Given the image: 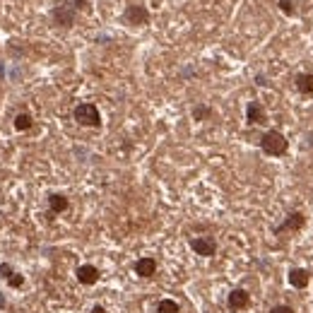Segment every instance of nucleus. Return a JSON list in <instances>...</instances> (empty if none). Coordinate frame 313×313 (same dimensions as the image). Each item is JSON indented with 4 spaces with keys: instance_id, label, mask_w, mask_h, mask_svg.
<instances>
[{
    "instance_id": "f257e3e1",
    "label": "nucleus",
    "mask_w": 313,
    "mask_h": 313,
    "mask_svg": "<svg viewBox=\"0 0 313 313\" xmlns=\"http://www.w3.org/2000/svg\"><path fill=\"white\" fill-rule=\"evenodd\" d=\"M260 147H263L265 154H270V157H282V154L287 152V147H289V142H287V138L282 135L280 130H268V133L260 138Z\"/></svg>"
},
{
    "instance_id": "f03ea898",
    "label": "nucleus",
    "mask_w": 313,
    "mask_h": 313,
    "mask_svg": "<svg viewBox=\"0 0 313 313\" xmlns=\"http://www.w3.org/2000/svg\"><path fill=\"white\" fill-rule=\"evenodd\" d=\"M75 120L80 126H87V128H99L101 126V113H99V108L94 104L85 101V104H80L75 108Z\"/></svg>"
},
{
    "instance_id": "7ed1b4c3",
    "label": "nucleus",
    "mask_w": 313,
    "mask_h": 313,
    "mask_svg": "<svg viewBox=\"0 0 313 313\" xmlns=\"http://www.w3.org/2000/svg\"><path fill=\"white\" fill-rule=\"evenodd\" d=\"M123 20L128 24H135V27H142L150 22V10L145 5H128L126 12H123Z\"/></svg>"
},
{
    "instance_id": "20e7f679",
    "label": "nucleus",
    "mask_w": 313,
    "mask_h": 313,
    "mask_svg": "<svg viewBox=\"0 0 313 313\" xmlns=\"http://www.w3.org/2000/svg\"><path fill=\"white\" fill-rule=\"evenodd\" d=\"M75 5H70V3H63V5H58L53 10V22L58 27H73L75 24Z\"/></svg>"
},
{
    "instance_id": "39448f33",
    "label": "nucleus",
    "mask_w": 313,
    "mask_h": 313,
    "mask_svg": "<svg viewBox=\"0 0 313 313\" xmlns=\"http://www.w3.org/2000/svg\"><path fill=\"white\" fill-rule=\"evenodd\" d=\"M191 248L198 253V256H205V258H210V256H215L217 253V241L212 236H198L191 241Z\"/></svg>"
},
{
    "instance_id": "423d86ee",
    "label": "nucleus",
    "mask_w": 313,
    "mask_h": 313,
    "mask_svg": "<svg viewBox=\"0 0 313 313\" xmlns=\"http://www.w3.org/2000/svg\"><path fill=\"white\" fill-rule=\"evenodd\" d=\"M246 120H248L251 126H260V123L268 120V113H265V108L260 106L258 101H248V106H246Z\"/></svg>"
},
{
    "instance_id": "0eeeda50",
    "label": "nucleus",
    "mask_w": 313,
    "mask_h": 313,
    "mask_svg": "<svg viewBox=\"0 0 313 313\" xmlns=\"http://www.w3.org/2000/svg\"><path fill=\"white\" fill-rule=\"evenodd\" d=\"M303 224H306V217H303V212H294V215L287 217V219H284V224H280L275 231H277V234H284V231H299Z\"/></svg>"
},
{
    "instance_id": "6e6552de",
    "label": "nucleus",
    "mask_w": 313,
    "mask_h": 313,
    "mask_svg": "<svg viewBox=\"0 0 313 313\" xmlns=\"http://www.w3.org/2000/svg\"><path fill=\"white\" fill-rule=\"evenodd\" d=\"M248 303H251V296L246 289H234V292L229 294V308L231 311H243Z\"/></svg>"
},
{
    "instance_id": "1a4fd4ad",
    "label": "nucleus",
    "mask_w": 313,
    "mask_h": 313,
    "mask_svg": "<svg viewBox=\"0 0 313 313\" xmlns=\"http://www.w3.org/2000/svg\"><path fill=\"white\" fill-rule=\"evenodd\" d=\"M77 280L82 282V284H97L99 270L94 265H80V268H77Z\"/></svg>"
},
{
    "instance_id": "9d476101",
    "label": "nucleus",
    "mask_w": 313,
    "mask_h": 313,
    "mask_svg": "<svg viewBox=\"0 0 313 313\" xmlns=\"http://www.w3.org/2000/svg\"><path fill=\"white\" fill-rule=\"evenodd\" d=\"M135 272L140 275V277H152L154 272H157V260L154 258H140L135 263Z\"/></svg>"
},
{
    "instance_id": "9b49d317",
    "label": "nucleus",
    "mask_w": 313,
    "mask_h": 313,
    "mask_svg": "<svg viewBox=\"0 0 313 313\" xmlns=\"http://www.w3.org/2000/svg\"><path fill=\"white\" fill-rule=\"evenodd\" d=\"M308 280H311V275H308V270H303V268H294L289 272V284L296 287V289H303L308 284Z\"/></svg>"
},
{
    "instance_id": "f8f14e48",
    "label": "nucleus",
    "mask_w": 313,
    "mask_h": 313,
    "mask_svg": "<svg viewBox=\"0 0 313 313\" xmlns=\"http://www.w3.org/2000/svg\"><path fill=\"white\" fill-rule=\"evenodd\" d=\"M68 205H70V203H68V198H65V195H60V193H53L51 198H48V207H51V212H53V215H60V212H65V210H68Z\"/></svg>"
},
{
    "instance_id": "ddd939ff",
    "label": "nucleus",
    "mask_w": 313,
    "mask_h": 313,
    "mask_svg": "<svg viewBox=\"0 0 313 313\" xmlns=\"http://www.w3.org/2000/svg\"><path fill=\"white\" fill-rule=\"evenodd\" d=\"M296 89L301 94H311L313 92V75L311 73H299L296 75Z\"/></svg>"
},
{
    "instance_id": "4468645a",
    "label": "nucleus",
    "mask_w": 313,
    "mask_h": 313,
    "mask_svg": "<svg viewBox=\"0 0 313 313\" xmlns=\"http://www.w3.org/2000/svg\"><path fill=\"white\" fill-rule=\"evenodd\" d=\"M157 311L159 313H181V306L173 301V299H162L159 306H157Z\"/></svg>"
},
{
    "instance_id": "2eb2a0df",
    "label": "nucleus",
    "mask_w": 313,
    "mask_h": 313,
    "mask_svg": "<svg viewBox=\"0 0 313 313\" xmlns=\"http://www.w3.org/2000/svg\"><path fill=\"white\" fill-rule=\"evenodd\" d=\"M32 116H29V113H20V116H17V118H15V128L20 130V133H24V130H29L32 128Z\"/></svg>"
},
{
    "instance_id": "dca6fc26",
    "label": "nucleus",
    "mask_w": 313,
    "mask_h": 313,
    "mask_svg": "<svg viewBox=\"0 0 313 313\" xmlns=\"http://www.w3.org/2000/svg\"><path fill=\"white\" fill-rule=\"evenodd\" d=\"M207 116H210V108L203 106V104L193 108V118H195V120H203V118H207Z\"/></svg>"
},
{
    "instance_id": "f3484780",
    "label": "nucleus",
    "mask_w": 313,
    "mask_h": 313,
    "mask_svg": "<svg viewBox=\"0 0 313 313\" xmlns=\"http://www.w3.org/2000/svg\"><path fill=\"white\" fill-rule=\"evenodd\" d=\"M8 284H10V287H22V284H24V277H22V275H10V277H8Z\"/></svg>"
},
{
    "instance_id": "a211bd4d",
    "label": "nucleus",
    "mask_w": 313,
    "mask_h": 313,
    "mask_svg": "<svg viewBox=\"0 0 313 313\" xmlns=\"http://www.w3.org/2000/svg\"><path fill=\"white\" fill-rule=\"evenodd\" d=\"M280 10L284 12V15H292V12H294L292 0H280Z\"/></svg>"
},
{
    "instance_id": "6ab92c4d",
    "label": "nucleus",
    "mask_w": 313,
    "mask_h": 313,
    "mask_svg": "<svg viewBox=\"0 0 313 313\" xmlns=\"http://www.w3.org/2000/svg\"><path fill=\"white\" fill-rule=\"evenodd\" d=\"M270 313H294L292 306H284V303H280V306H275Z\"/></svg>"
},
{
    "instance_id": "aec40b11",
    "label": "nucleus",
    "mask_w": 313,
    "mask_h": 313,
    "mask_svg": "<svg viewBox=\"0 0 313 313\" xmlns=\"http://www.w3.org/2000/svg\"><path fill=\"white\" fill-rule=\"evenodd\" d=\"M10 275H12V270L8 265H0V277H10Z\"/></svg>"
},
{
    "instance_id": "412c9836",
    "label": "nucleus",
    "mask_w": 313,
    "mask_h": 313,
    "mask_svg": "<svg viewBox=\"0 0 313 313\" xmlns=\"http://www.w3.org/2000/svg\"><path fill=\"white\" fill-rule=\"evenodd\" d=\"M73 5H75V10H82V8H85V5H87V0H75Z\"/></svg>"
},
{
    "instance_id": "4be33fe9",
    "label": "nucleus",
    "mask_w": 313,
    "mask_h": 313,
    "mask_svg": "<svg viewBox=\"0 0 313 313\" xmlns=\"http://www.w3.org/2000/svg\"><path fill=\"white\" fill-rule=\"evenodd\" d=\"M92 313H106V311H104V306H94V308H92Z\"/></svg>"
}]
</instances>
